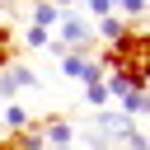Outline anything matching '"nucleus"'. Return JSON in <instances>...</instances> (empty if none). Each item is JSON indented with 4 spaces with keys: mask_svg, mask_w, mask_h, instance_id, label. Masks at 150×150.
I'll use <instances>...</instances> for the list:
<instances>
[{
    "mask_svg": "<svg viewBox=\"0 0 150 150\" xmlns=\"http://www.w3.org/2000/svg\"><path fill=\"white\" fill-rule=\"evenodd\" d=\"M9 66H14V28L0 23V70H9Z\"/></svg>",
    "mask_w": 150,
    "mask_h": 150,
    "instance_id": "f8f14e48",
    "label": "nucleus"
},
{
    "mask_svg": "<svg viewBox=\"0 0 150 150\" xmlns=\"http://www.w3.org/2000/svg\"><path fill=\"white\" fill-rule=\"evenodd\" d=\"M84 103H89V108H112V98H108V84H103V80L84 84Z\"/></svg>",
    "mask_w": 150,
    "mask_h": 150,
    "instance_id": "9b49d317",
    "label": "nucleus"
},
{
    "mask_svg": "<svg viewBox=\"0 0 150 150\" xmlns=\"http://www.w3.org/2000/svg\"><path fill=\"white\" fill-rule=\"evenodd\" d=\"M89 14L94 19H108V14H117V5L112 0H89Z\"/></svg>",
    "mask_w": 150,
    "mask_h": 150,
    "instance_id": "dca6fc26",
    "label": "nucleus"
},
{
    "mask_svg": "<svg viewBox=\"0 0 150 150\" xmlns=\"http://www.w3.org/2000/svg\"><path fill=\"white\" fill-rule=\"evenodd\" d=\"M23 42H28V47H52V33H47V28H33V23H28Z\"/></svg>",
    "mask_w": 150,
    "mask_h": 150,
    "instance_id": "ddd939ff",
    "label": "nucleus"
},
{
    "mask_svg": "<svg viewBox=\"0 0 150 150\" xmlns=\"http://www.w3.org/2000/svg\"><path fill=\"white\" fill-rule=\"evenodd\" d=\"M5 136H19V131H28L33 127V108H23V103H5Z\"/></svg>",
    "mask_w": 150,
    "mask_h": 150,
    "instance_id": "423d86ee",
    "label": "nucleus"
},
{
    "mask_svg": "<svg viewBox=\"0 0 150 150\" xmlns=\"http://www.w3.org/2000/svg\"><path fill=\"white\" fill-rule=\"evenodd\" d=\"M127 28H131V23H127L122 14H108V19H98V23H94V38H103V47H112Z\"/></svg>",
    "mask_w": 150,
    "mask_h": 150,
    "instance_id": "6e6552de",
    "label": "nucleus"
},
{
    "mask_svg": "<svg viewBox=\"0 0 150 150\" xmlns=\"http://www.w3.org/2000/svg\"><path fill=\"white\" fill-rule=\"evenodd\" d=\"M38 136H42V145H47V150H70L75 127H70L66 117H47V122H38Z\"/></svg>",
    "mask_w": 150,
    "mask_h": 150,
    "instance_id": "39448f33",
    "label": "nucleus"
},
{
    "mask_svg": "<svg viewBox=\"0 0 150 150\" xmlns=\"http://www.w3.org/2000/svg\"><path fill=\"white\" fill-rule=\"evenodd\" d=\"M0 23H5V19H0Z\"/></svg>",
    "mask_w": 150,
    "mask_h": 150,
    "instance_id": "a211bd4d",
    "label": "nucleus"
},
{
    "mask_svg": "<svg viewBox=\"0 0 150 150\" xmlns=\"http://www.w3.org/2000/svg\"><path fill=\"white\" fill-rule=\"evenodd\" d=\"M42 145V136H38V122L28 127V131H19V136H0V150H38Z\"/></svg>",
    "mask_w": 150,
    "mask_h": 150,
    "instance_id": "1a4fd4ad",
    "label": "nucleus"
},
{
    "mask_svg": "<svg viewBox=\"0 0 150 150\" xmlns=\"http://www.w3.org/2000/svg\"><path fill=\"white\" fill-rule=\"evenodd\" d=\"M38 150H47V145H38Z\"/></svg>",
    "mask_w": 150,
    "mask_h": 150,
    "instance_id": "f3484780",
    "label": "nucleus"
},
{
    "mask_svg": "<svg viewBox=\"0 0 150 150\" xmlns=\"http://www.w3.org/2000/svg\"><path fill=\"white\" fill-rule=\"evenodd\" d=\"M117 14H122V19H141V14H145V0H122Z\"/></svg>",
    "mask_w": 150,
    "mask_h": 150,
    "instance_id": "4468645a",
    "label": "nucleus"
},
{
    "mask_svg": "<svg viewBox=\"0 0 150 150\" xmlns=\"http://www.w3.org/2000/svg\"><path fill=\"white\" fill-rule=\"evenodd\" d=\"M117 145H127V150H150V141H145V136H141L136 127H131V131H127V136H122Z\"/></svg>",
    "mask_w": 150,
    "mask_h": 150,
    "instance_id": "2eb2a0df",
    "label": "nucleus"
},
{
    "mask_svg": "<svg viewBox=\"0 0 150 150\" xmlns=\"http://www.w3.org/2000/svg\"><path fill=\"white\" fill-rule=\"evenodd\" d=\"M61 52H89V42H94V23L84 19V14H75V9H61V19H56V38H52Z\"/></svg>",
    "mask_w": 150,
    "mask_h": 150,
    "instance_id": "f03ea898",
    "label": "nucleus"
},
{
    "mask_svg": "<svg viewBox=\"0 0 150 150\" xmlns=\"http://www.w3.org/2000/svg\"><path fill=\"white\" fill-rule=\"evenodd\" d=\"M28 19H33V28H56V19H61V5H33L28 9Z\"/></svg>",
    "mask_w": 150,
    "mask_h": 150,
    "instance_id": "9d476101",
    "label": "nucleus"
},
{
    "mask_svg": "<svg viewBox=\"0 0 150 150\" xmlns=\"http://www.w3.org/2000/svg\"><path fill=\"white\" fill-rule=\"evenodd\" d=\"M23 89H38V75H33L28 66H9V70H0V103H19Z\"/></svg>",
    "mask_w": 150,
    "mask_h": 150,
    "instance_id": "20e7f679",
    "label": "nucleus"
},
{
    "mask_svg": "<svg viewBox=\"0 0 150 150\" xmlns=\"http://www.w3.org/2000/svg\"><path fill=\"white\" fill-rule=\"evenodd\" d=\"M61 70H66L70 80H80V84H94V80H103V66H98V56H89V52H61Z\"/></svg>",
    "mask_w": 150,
    "mask_h": 150,
    "instance_id": "7ed1b4c3",
    "label": "nucleus"
},
{
    "mask_svg": "<svg viewBox=\"0 0 150 150\" xmlns=\"http://www.w3.org/2000/svg\"><path fill=\"white\" fill-rule=\"evenodd\" d=\"M98 66H103V75L112 70L127 89H145L150 84V28H136L131 23L112 47H103Z\"/></svg>",
    "mask_w": 150,
    "mask_h": 150,
    "instance_id": "f257e3e1",
    "label": "nucleus"
},
{
    "mask_svg": "<svg viewBox=\"0 0 150 150\" xmlns=\"http://www.w3.org/2000/svg\"><path fill=\"white\" fill-rule=\"evenodd\" d=\"M117 112L131 117V122H136V117H150V89H131V94L117 103Z\"/></svg>",
    "mask_w": 150,
    "mask_h": 150,
    "instance_id": "0eeeda50",
    "label": "nucleus"
}]
</instances>
